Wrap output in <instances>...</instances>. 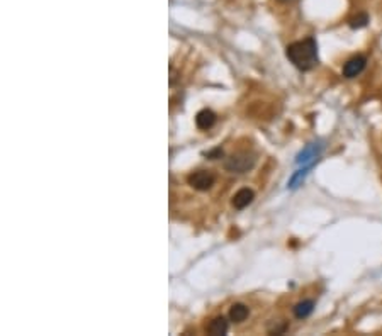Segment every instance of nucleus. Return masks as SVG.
Instances as JSON below:
<instances>
[{
  "mask_svg": "<svg viewBox=\"0 0 382 336\" xmlns=\"http://www.w3.org/2000/svg\"><path fill=\"white\" fill-rule=\"evenodd\" d=\"M287 58L296 68L308 72L318 64V44L312 38H306L302 41H296L287 46Z\"/></svg>",
  "mask_w": 382,
  "mask_h": 336,
  "instance_id": "obj_1",
  "label": "nucleus"
},
{
  "mask_svg": "<svg viewBox=\"0 0 382 336\" xmlns=\"http://www.w3.org/2000/svg\"><path fill=\"white\" fill-rule=\"evenodd\" d=\"M255 165V156L253 154H236V156H231L226 160L224 168L228 172H233V174H244L250 168Z\"/></svg>",
  "mask_w": 382,
  "mask_h": 336,
  "instance_id": "obj_2",
  "label": "nucleus"
},
{
  "mask_svg": "<svg viewBox=\"0 0 382 336\" xmlns=\"http://www.w3.org/2000/svg\"><path fill=\"white\" fill-rule=\"evenodd\" d=\"M214 175L211 174V172H206V170H199V172H194V174H190L187 176V182L188 185H190L192 188H196V190H209V188L214 185Z\"/></svg>",
  "mask_w": 382,
  "mask_h": 336,
  "instance_id": "obj_3",
  "label": "nucleus"
},
{
  "mask_svg": "<svg viewBox=\"0 0 382 336\" xmlns=\"http://www.w3.org/2000/svg\"><path fill=\"white\" fill-rule=\"evenodd\" d=\"M366 64H367L366 56L362 54L354 56V58H350L348 62L343 64V76H345V78H355V76H358L360 73L364 72Z\"/></svg>",
  "mask_w": 382,
  "mask_h": 336,
  "instance_id": "obj_4",
  "label": "nucleus"
},
{
  "mask_svg": "<svg viewBox=\"0 0 382 336\" xmlns=\"http://www.w3.org/2000/svg\"><path fill=\"white\" fill-rule=\"evenodd\" d=\"M321 152H323V144L321 143H316V141L314 143H309L306 148L298 154L296 163H298V165H308L309 162H316L318 158H320Z\"/></svg>",
  "mask_w": 382,
  "mask_h": 336,
  "instance_id": "obj_5",
  "label": "nucleus"
},
{
  "mask_svg": "<svg viewBox=\"0 0 382 336\" xmlns=\"http://www.w3.org/2000/svg\"><path fill=\"white\" fill-rule=\"evenodd\" d=\"M253 199H255V194H253L252 188H242V190H238L234 194L233 197V208L242 210L244 208H248V206L252 204Z\"/></svg>",
  "mask_w": 382,
  "mask_h": 336,
  "instance_id": "obj_6",
  "label": "nucleus"
},
{
  "mask_svg": "<svg viewBox=\"0 0 382 336\" xmlns=\"http://www.w3.org/2000/svg\"><path fill=\"white\" fill-rule=\"evenodd\" d=\"M214 122H216V114L211 110V109H202L199 112V114L196 116V124L199 129H202V131H208V129H211L214 126Z\"/></svg>",
  "mask_w": 382,
  "mask_h": 336,
  "instance_id": "obj_7",
  "label": "nucleus"
},
{
  "mask_svg": "<svg viewBox=\"0 0 382 336\" xmlns=\"http://www.w3.org/2000/svg\"><path fill=\"white\" fill-rule=\"evenodd\" d=\"M228 321L224 320L222 316L220 318H214V320L209 322L208 326V333L212 334V336H221V334H226L228 333Z\"/></svg>",
  "mask_w": 382,
  "mask_h": 336,
  "instance_id": "obj_8",
  "label": "nucleus"
},
{
  "mask_svg": "<svg viewBox=\"0 0 382 336\" xmlns=\"http://www.w3.org/2000/svg\"><path fill=\"white\" fill-rule=\"evenodd\" d=\"M314 311V300L311 299H306V300H301L294 306V316L298 320H306V318Z\"/></svg>",
  "mask_w": 382,
  "mask_h": 336,
  "instance_id": "obj_9",
  "label": "nucleus"
},
{
  "mask_svg": "<svg viewBox=\"0 0 382 336\" xmlns=\"http://www.w3.org/2000/svg\"><path fill=\"white\" fill-rule=\"evenodd\" d=\"M248 314H250V309H248V306L238 302V304L231 306V309H230V320L233 321V322H243V321L248 318Z\"/></svg>",
  "mask_w": 382,
  "mask_h": 336,
  "instance_id": "obj_10",
  "label": "nucleus"
},
{
  "mask_svg": "<svg viewBox=\"0 0 382 336\" xmlns=\"http://www.w3.org/2000/svg\"><path fill=\"white\" fill-rule=\"evenodd\" d=\"M311 168H312V163H309V165H304V168H301V170H298L296 174L290 176V180H289V184H287V187L289 188H298L299 185H302V182H304V178L308 176V174L311 172Z\"/></svg>",
  "mask_w": 382,
  "mask_h": 336,
  "instance_id": "obj_11",
  "label": "nucleus"
},
{
  "mask_svg": "<svg viewBox=\"0 0 382 336\" xmlns=\"http://www.w3.org/2000/svg\"><path fill=\"white\" fill-rule=\"evenodd\" d=\"M367 22H368V16L366 14V12H358L357 16H354V17H352V19L348 20L350 28H354V29L366 28Z\"/></svg>",
  "mask_w": 382,
  "mask_h": 336,
  "instance_id": "obj_12",
  "label": "nucleus"
},
{
  "mask_svg": "<svg viewBox=\"0 0 382 336\" xmlns=\"http://www.w3.org/2000/svg\"><path fill=\"white\" fill-rule=\"evenodd\" d=\"M208 158H211V160H216V158H221L222 156V150H214V152H208L204 153Z\"/></svg>",
  "mask_w": 382,
  "mask_h": 336,
  "instance_id": "obj_13",
  "label": "nucleus"
}]
</instances>
